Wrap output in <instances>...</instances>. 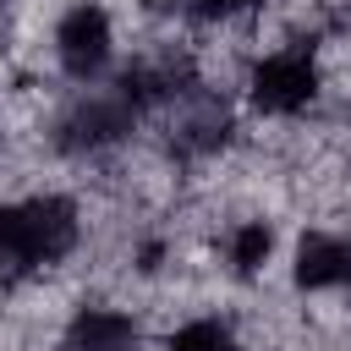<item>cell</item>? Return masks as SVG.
<instances>
[{
  "mask_svg": "<svg viewBox=\"0 0 351 351\" xmlns=\"http://www.w3.org/2000/svg\"><path fill=\"white\" fill-rule=\"evenodd\" d=\"M121 55V27H115V11L104 0H71L55 27H49V60L66 82L88 88V82H104L110 66Z\"/></svg>",
  "mask_w": 351,
  "mask_h": 351,
  "instance_id": "cell-2",
  "label": "cell"
},
{
  "mask_svg": "<svg viewBox=\"0 0 351 351\" xmlns=\"http://www.w3.org/2000/svg\"><path fill=\"white\" fill-rule=\"evenodd\" d=\"M33 274H38V258H33L22 208H16V197H0V296L16 291V285L33 280Z\"/></svg>",
  "mask_w": 351,
  "mask_h": 351,
  "instance_id": "cell-5",
  "label": "cell"
},
{
  "mask_svg": "<svg viewBox=\"0 0 351 351\" xmlns=\"http://www.w3.org/2000/svg\"><path fill=\"white\" fill-rule=\"evenodd\" d=\"M346 285H351V230L307 225L291 241V291L324 296V291H346Z\"/></svg>",
  "mask_w": 351,
  "mask_h": 351,
  "instance_id": "cell-3",
  "label": "cell"
},
{
  "mask_svg": "<svg viewBox=\"0 0 351 351\" xmlns=\"http://www.w3.org/2000/svg\"><path fill=\"white\" fill-rule=\"evenodd\" d=\"M55 351H143V313L121 302H77L55 335Z\"/></svg>",
  "mask_w": 351,
  "mask_h": 351,
  "instance_id": "cell-4",
  "label": "cell"
},
{
  "mask_svg": "<svg viewBox=\"0 0 351 351\" xmlns=\"http://www.w3.org/2000/svg\"><path fill=\"white\" fill-rule=\"evenodd\" d=\"M241 99L263 121H302L324 99V71L307 44H269L241 77Z\"/></svg>",
  "mask_w": 351,
  "mask_h": 351,
  "instance_id": "cell-1",
  "label": "cell"
}]
</instances>
